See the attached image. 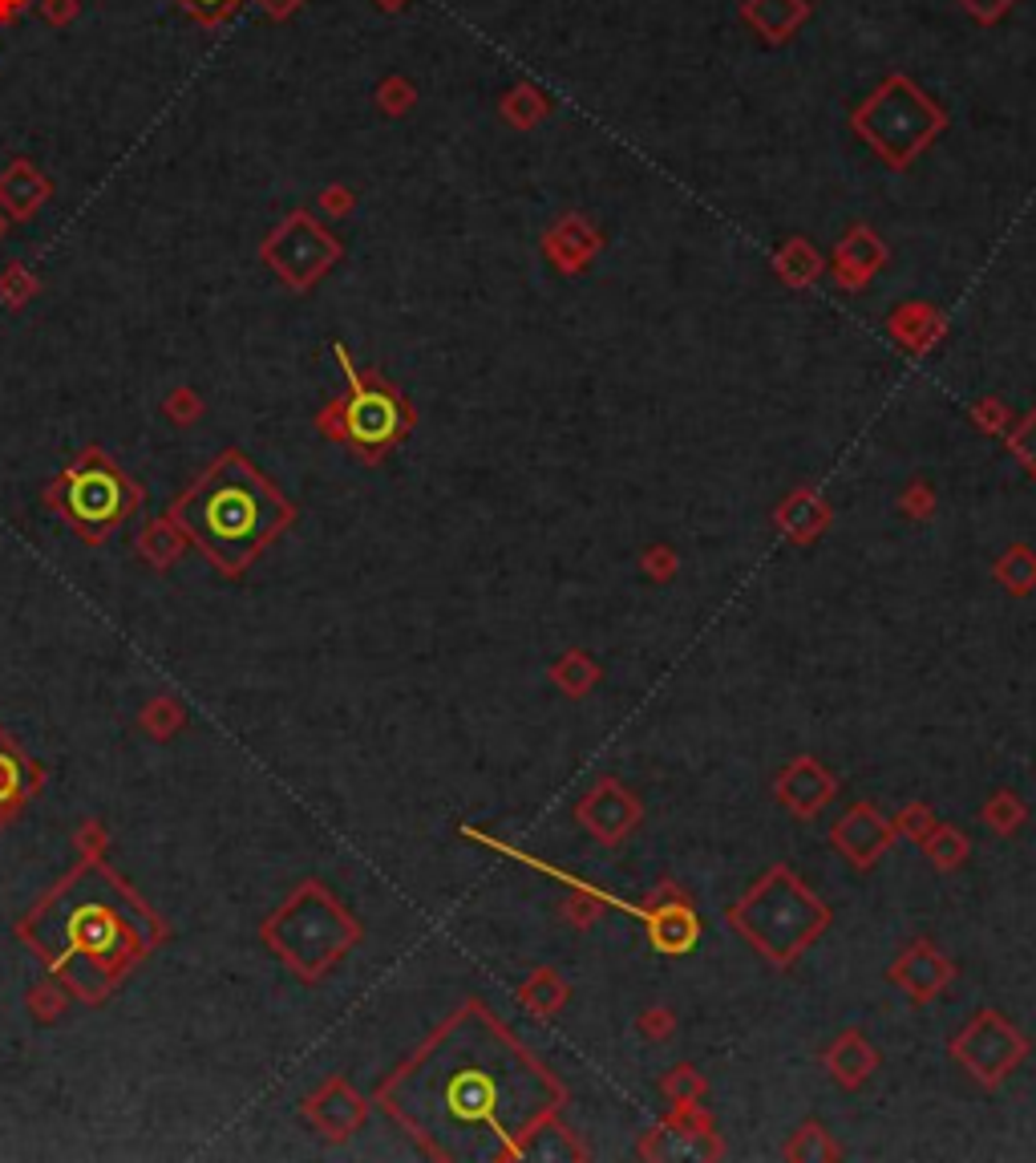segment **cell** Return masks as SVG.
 Instances as JSON below:
<instances>
[{"mask_svg":"<svg viewBox=\"0 0 1036 1163\" xmlns=\"http://www.w3.org/2000/svg\"><path fill=\"white\" fill-rule=\"evenodd\" d=\"M932 827H936V819H932V807H923V803H911V807H907V811L898 815L895 831H903V835H911V839L919 843V839H923V835H927Z\"/></svg>","mask_w":1036,"mask_h":1163,"instance_id":"7402d4cb","label":"cell"},{"mask_svg":"<svg viewBox=\"0 0 1036 1163\" xmlns=\"http://www.w3.org/2000/svg\"><path fill=\"white\" fill-rule=\"evenodd\" d=\"M839 795V782L826 767H818L814 758H798L790 763L782 778H778V803L798 815V819H814L830 799Z\"/></svg>","mask_w":1036,"mask_h":1163,"instance_id":"9c48e42d","label":"cell"},{"mask_svg":"<svg viewBox=\"0 0 1036 1163\" xmlns=\"http://www.w3.org/2000/svg\"><path fill=\"white\" fill-rule=\"evenodd\" d=\"M778 528L790 535L794 543H814L818 535L830 528V507L814 495V490H798L794 499L782 503L778 511Z\"/></svg>","mask_w":1036,"mask_h":1163,"instance_id":"5bb4252c","label":"cell"},{"mask_svg":"<svg viewBox=\"0 0 1036 1163\" xmlns=\"http://www.w3.org/2000/svg\"><path fill=\"white\" fill-rule=\"evenodd\" d=\"M932 507H936V499H932V490H927V486H915V490L907 495V511H911V515L927 519V515H932Z\"/></svg>","mask_w":1036,"mask_h":1163,"instance_id":"484cf974","label":"cell"},{"mask_svg":"<svg viewBox=\"0 0 1036 1163\" xmlns=\"http://www.w3.org/2000/svg\"><path fill=\"white\" fill-rule=\"evenodd\" d=\"M555 681H559V689H563L567 697H583V693L600 681V669H596V661H591L583 649H571L563 661L555 665Z\"/></svg>","mask_w":1036,"mask_h":1163,"instance_id":"ac0fdd59","label":"cell"},{"mask_svg":"<svg viewBox=\"0 0 1036 1163\" xmlns=\"http://www.w3.org/2000/svg\"><path fill=\"white\" fill-rule=\"evenodd\" d=\"M122 928H118V917L110 913V908H101V904H94V900H82V904H73V913H69V924H65V953H78V949H86V953H94V957H110L114 949H122Z\"/></svg>","mask_w":1036,"mask_h":1163,"instance_id":"8fae6325","label":"cell"},{"mask_svg":"<svg viewBox=\"0 0 1036 1163\" xmlns=\"http://www.w3.org/2000/svg\"><path fill=\"white\" fill-rule=\"evenodd\" d=\"M187 8H194L199 17H219V12H227L236 0H183Z\"/></svg>","mask_w":1036,"mask_h":1163,"instance_id":"4316f807","label":"cell"},{"mask_svg":"<svg viewBox=\"0 0 1036 1163\" xmlns=\"http://www.w3.org/2000/svg\"><path fill=\"white\" fill-rule=\"evenodd\" d=\"M996 580L1004 584L1012 596H1029V592H1036V551L1033 547H1025V543H1016V547H1008L1000 560H996Z\"/></svg>","mask_w":1036,"mask_h":1163,"instance_id":"2e32d148","label":"cell"},{"mask_svg":"<svg viewBox=\"0 0 1036 1163\" xmlns=\"http://www.w3.org/2000/svg\"><path fill=\"white\" fill-rule=\"evenodd\" d=\"M786 1156L790 1160H839V1147L830 1143V1135L818 1123H805L794 1135V1143L786 1147Z\"/></svg>","mask_w":1036,"mask_h":1163,"instance_id":"ffe728a7","label":"cell"},{"mask_svg":"<svg viewBox=\"0 0 1036 1163\" xmlns=\"http://www.w3.org/2000/svg\"><path fill=\"white\" fill-rule=\"evenodd\" d=\"M1012 450H1016V458L1036 475V414L1020 426V435L1012 438Z\"/></svg>","mask_w":1036,"mask_h":1163,"instance_id":"d4e9b609","label":"cell"},{"mask_svg":"<svg viewBox=\"0 0 1036 1163\" xmlns=\"http://www.w3.org/2000/svg\"><path fill=\"white\" fill-rule=\"evenodd\" d=\"M887 977H891L895 985L907 989V997H911V1002H932L943 985L955 977V965H951V961H943L932 941H915V945L898 957L895 965H891Z\"/></svg>","mask_w":1036,"mask_h":1163,"instance_id":"30bf717a","label":"cell"},{"mask_svg":"<svg viewBox=\"0 0 1036 1163\" xmlns=\"http://www.w3.org/2000/svg\"><path fill=\"white\" fill-rule=\"evenodd\" d=\"M563 1103V1082L482 1002H466L385 1086V1107L441 1160H482L478 1139H494V1163L530 1160Z\"/></svg>","mask_w":1036,"mask_h":1163,"instance_id":"6da1fadb","label":"cell"},{"mask_svg":"<svg viewBox=\"0 0 1036 1163\" xmlns=\"http://www.w3.org/2000/svg\"><path fill=\"white\" fill-rule=\"evenodd\" d=\"M283 507L243 463H223L190 495L183 524L223 564H239L280 528Z\"/></svg>","mask_w":1036,"mask_h":1163,"instance_id":"3957f363","label":"cell"},{"mask_svg":"<svg viewBox=\"0 0 1036 1163\" xmlns=\"http://www.w3.org/2000/svg\"><path fill=\"white\" fill-rule=\"evenodd\" d=\"M672 1030H676V1018H672L668 1010H660V1006H657V1010H648V1014L640 1018V1034H644L648 1042H660V1038H668Z\"/></svg>","mask_w":1036,"mask_h":1163,"instance_id":"cb8c5ba5","label":"cell"},{"mask_svg":"<svg viewBox=\"0 0 1036 1163\" xmlns=\"http://www.w3.org/2000/svg\"><path fill=\"white\" fill-rule=\"evenodd\" d=\"M518 997H522V1006H526L530 1014H539V1018H551V1014H559V1010L567 1006L571 989H567L563 977H559L555 970H539V973H530V977L522 981Z\"/></svg>","mask_w":1036,"mask_h":1163,"instance_id":"9a60e30c","label":"cell"},{"mask_svg":"<svg viewBox=\"0 0 1036 1163\" xmlns=\"http://www.w3.org/2000/svg\"><path fill=\"white\" fill-rule=\"evenodd\" d=\"M579 824L587 827L600 843H619L632 827L640 824V799H632L615 778H600L575 807Z\"/></svg>","mask_w":1036,"mask_h":1163,"instance_id":"52a82bcc","label":"cell"},{"mask_svg":"<svg viewBox=\"0 0 1036 1163\" xmlns=\"http://www.w3.org/2000/svg\"><path fill=\"white\" fill-rule=\"evenodd\" d=\"M875 1067H879L875 1046H871L862 1034H854V1030L839 1034V1038H834V1046L826 1050V1070H830L843 1086H858V1082H866V1078L875 1074Z\"/></svg>","mask_w":1036,"mask_h":1163,"instance_id":"4fadbf2b","label":"cell"},{"mask_svg":"<svg viewBox=\"0 0 1036 1163\" xmlns=\"http://www.w3.org/2000/svg\"><path fill=\"white\" fill-rule=\"evenodd\" d=\"M17 767H12V763H8V758H4V754H0V799H8V795H12V786H17Z\"/></svg>","mask_w":1036,"mask_h":1163,"instance_id":"83f0119b","label":"cell"},{"mask_svg":"<svg viewBox=\"0 0 1036 1163\" xmlns=\"http://www.w3.org/2000/svg\"><path fill=\"white\" fill-rule=\"evenodd\" d=\"M725 924L737 928L765 961L790 970L830 928V908L786 864H773L733 908H725Z\"/></svg>","mask_w":1036,"mask_h":1163,"instance_id":"7a4b0ae2","label":"cell"},{"mask_svg":"<svg viewBox=\"0 0 1036 1163\" xmlns=\"http://www.w3.org/2000/svg\"><path fill=\"white\" fill-rule=\"evenodd\" d=\"M69 511L86 524H110L122 511V486L105 471H82L69 479Z\"/></svg>","mask_w":1036,"mask_h":1163,"instance_id":"7c38bea8","label":"cell"},{"mask_svg":"<svg viewBox=\"0 0 1036 1163\" xmlns=\"http://www.w3.org/2000/svg\"><path fill=\"white\" fill-rule=\"evenodd\" d=\"M895 824L879 807H871V803H854L847 815L834 824V831H830L834 847L847 856L854 868H875L879 856L895 843Z\"/></svg>","mask_w":1036,"mask_h":1163,"instance_id":"8992f818","label":"cell"},{"mask_svg":"<svg viewBox=\"0 0 1036 1163\" xmlns=\"http://www.w3.org/2000/svg\"><path fill=\"white\" fill-rule=\"evenodd\" d=\"M664 1095L676 1103V1111H680V1107H697V1099L705 1095V1078L693 1067H676L664 1078Z\"/></svg>","mask_w":1036,"mask_h":1163,"instance_id":"44dd1931","label":"cell"},{"mask_svg":"<svg viewBox=\"0 0 1036 1163\" xmlns=\"http://www.w3.org/2000/svg\"><path fill=\"white\" fill-rule=\"evenodd\" d=\"M344 426L365 450H380L405 430V414L389 389H357L344 410Z\"/></svg>","mask_w":1036,"mask_h":1163,"instance_id":"ba28073f","label":"cell"},{"mask_svg":"<svg viewBox=\"0 0 1036 1163\" xmlns=\"http://www.w3.org/2000/svg\"><path fill=\"white\" fill-rule=\"evenodd\" d=\"M862 135L879 146L895 167H903L919 146L932 139V130L940 126V114L932 110L927 97H919L907 82L883 86V94L875 97L858 118Z\"/></svg>","mask_w":1036,"mask_h":1163,"instance_id":"277c9868","label":"cell"},{"mask_svg":"<svg viewBox=\"0 0 1036 1163\" xmlns=\"http://www.w3.org/2000/svg\"><path fill=\"white\" fill-rule=\"evenodd\" d=\"M919 847H923V856H927L936 868H943V872L968 860V839H964L955 827H932V831L919 839Z\"/></svg>","mask_w":1036,"mask_h":1163,"instance_id":"e0dca14e","label":"cell"},{"mask_svg":"<svg viewBox=\"0 0 1036 1163\" xmlns=\"http://www.w3.org/2000/svg\"><path fill=\"white\" fill-rule=\"evenodd\" d=\"M644 568H648V576H652V580H668V576H676V551H672V547H648Z\"/></svg>","mask_w":1036,"mask_h":1163,"instance_id":"603a6c76","label":"cell"},{"mask_svg":"<svg viewBox=\"0 0 1036 1163\" xmlns=\"http://www.w3.org/2000/svg\"><path fill=\"white\" fill-rule=\"evenodd\" d=\"M980 819H984V827L1000 831V835H1012L1016 827L1025 824V803H1020L1012 791H1000V795H992L988 803H984Z\"/></svg>","mask_w":1036,"mask_h":1163,"instance_id":"d6986e66","label":"cell"},{"mask_svg":"<svg viewBox=\"0 0 1036 1163\" xmlns=\"http://www.w3.org/2000/svg\"><path fill=\"white\" fill-rule=\"evenodd\" d=\"M1025 1054H1029V1038L1016 1025H1008L996 1010H980L951 1042V1058L984 1086H1000L1025 1063Z\"/></svg>","mask_w":1036,"mask_h":1163,"instance_id":"5b68a950","label":"cell"}]
</instances>
